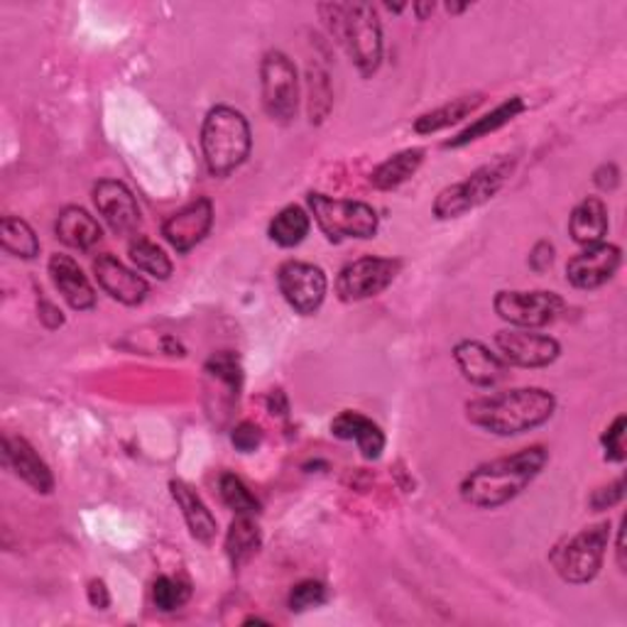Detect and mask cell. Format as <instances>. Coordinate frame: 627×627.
<instances>
[{"mask_svg": "<svg viewBox=\"0 0 627 627\" xmlns=\"http://www.w3.org/2000/svg\"><path fill=\"white\" fill-rule=\"evenodd\" d=\"M456 366H459L461 376L475 388H495L497 382L505 380L507 363L493 354L491 348L481 342H461L454 348Z\"/></svg>", "mask_w": 627, "mask_h": 627, "instance_id": "obj_16", "label": "cell"}, {"mask_svg": "<svg viewBox=\"0 0 627 627\" xmlns=\"http://www.w3.org/2000/svg\"><path fill=\"white\" fill-rule=\"evenodd\" d=\"M422 163H424V150H419V147H410V150L392 155L385 159V163L378 165L373 169V175H370V184L380 191L398 189L400 184H405L410 177L417 175Z\"/></svg>", "mask_w": 627, "mask_h": 627, "instance_id": "obj_26", "label": "cell"}, {"mask_svg": "<svg viewBox=\"0 0 627 627\" xmlns=\"http://www.w3.org/2000/svg\"><path fill=\"white\" fill-rule=\"evenodd\" d=\"M515 163L517 159L513 155H503L493 159V163L478 167L463 182L446 187L437 201H434V216L441 221L459 219L469 214V211L488 204L505 187L510 175H513Z\"/></svg>", "mask_w": 627, "mask_h": 627, "instance_id": "obj_5", "label": "cell"}, {"mask_svg": "<svg viewBox=\"0 0 627 627\" xmlns=\"http://www.w3.org/2000/svg\"><path fill=\"white\" fill-rule=\"evenodd\" d=\"M278 284L284 302L302 316H312L314 312H318V306L324 304L328 287L324 270L302 260L284 262L278 272Z\"/></svg>", "mask_w": 627, "mask_h": 627, "instance_id": "obj_11", "label": "cell"}, {"mask_svg": "<svg viewBox=\"0 0 627 627\" xmlns=\"http://www.w3.org/2000/svg\"><path fill=\"white\" fill-rule=\"evenodd\" d=\"M549 451L545 446H529L503 459L488 461L463 478L461 497L473 507L495 510L525 491L535 478L545 471Z\"/></svg>", "mask_w": 627, "mask_h": 627, "instance_id": "obj_1", "label": "cell"}, {"mask_svg": "<svg viewBox=\"0 0 627 627\" xmlns=\"http://www.w3.org/2000/svg\"><path fill=\"white\" fill-rule=\"evenodd\" d=\"M268 407L272 414H280V417H287V412H290V405H287V398L282 390H272L270 398H268Z\"/></svg>", "mask_w": 627, "mask_h": 627, "instance_id": "obj_43", "label": "cell"}, {"mask_svg": "<svg viewBox=\"0 0 627 627\" xmlns=\"http://www.w3.org/2000/svg\"><path fill=\"white\" fill-rule=\"evenodd\" d=\"M262 109L275 123H292L300 105V79L296 67L284 52H268L260 64Z\"/></svg>", "mask_w": 627, "mask_h": 627, "instance_id": "obj_8", "label": "cell"}, {"mask_svg": "<svg viewBox=\"0 0 627 627\" xmlns=\"http://www.w3.org/2000/svg\"><path fill=\"white\" fill-rule=\"evenodd\" d=\"M434 8H437L434 3H417V5H414V10H417V18H419V20H427V15L434 13Z\"/></svg>", "mask_w": 627, "mask_h": 627, "instance_id": "obj_44", "label": "cell"}, {"mask_svg": "<svg viewBox=\"0 0 627 627\" xmlns=\"http://www.w3.org/2000/svg\"><path fill=\"white\" fill-rule=\"evenodd\" d=\"M485 101L483 93H471V96H459V99H454L449 103L439 105V109H434L429 113L419 115L417 121H414V131L419 135H432V133H439L444 127H451L456 123H461L469 119V115L478 109Z\"/></svg>", "mask_w": 627, "mask_h": 627, "instance_id": "obj_25", "label": "cell"}, {"mask_svg": "<svg viewBox=\"0 0 627 627\" xmlns=\"http://www.w3.org/2000/svg\"><path fill=\"white\" fill-rule=\"evenodd\" d=\"M328 601V591L322 581H302L296 583V586L290 591V608L294 613H304L310 608H318V605H324Z\"/></svg>", "mask_w": 627, "mask_h": 627, "instance_id": "obj_34", "label": "cell"}, {"mask_svg": "<svg viewBox=\"0 0 627 627\" xmlns=\"http://www.w3.org/2000/svg\"><path fill=\"white\" fill-rule=\"evenodd\" d=\"M93 204L115 233H131L141 223V209L133 191L115 179H101L93 187Z\"/></svg>", "mask_w": 627, "mask_h": 627, "instance_id": "obj_15", "label": "cell"}, {"mask_svg": "<svg viewBox=\"0 0 627 627\" xmlns=\"http://www.w3.org/2000/svg\"><path fill=\"white\" fill-rule=\"evenodd\" d=\"M318 13L338 40L360 77H373L382 61V27L378 10L370 3H328Z\"/></svg>", "mask_w": 627, "mask_h": 627, "instance_id": "obj_3", "label": "cell"}, {"mask_svg": "<svg viewBox=\"0 0 627 627\" xmlns=\"http://www.w3.org/2000/svg\"><path fill=\"white\" fill-rule=\"evenodd\" d=\"M37 312H40V322L45 324L47 328H59V326L64 324V316H61V312L57 310L55 304L47 302V300H40V304H37Z\"/></svg>", "mask_w": 627, "mask_h": 627, "instance_id": "obj_40", "label": "cell"}, {"mask_svg": "<svg viewBox=\"0 0 627 627\" xmlns=\"http://www.w3.org/2000/svg\"><path fill=\"white\" fill-rule=\"evenodd\" d=\"M93 275L99 284L103 287V292H109L115 302H121L125 306H137L145 302L147 296V282L141 275L127 270L121 260H115L113 255H99L93 260Z\"/></svg>", "mask_w": 627, "mask_h": 627, "instance_id": "obj_17", "label": "cell"}, {"mask_svg": "<svg viewBox=\"0 0 627 627\" xmlns=\"http://www.w3.org/2000/svg\"><path fill=\"white\" fill-rule=\"evenodd\" d=\"M169 491H172L175 503L179 505V510H182L191 537L201 541V545H211V541L216 539L219 525L206 503L201 501V495L184 481H172L169 483Z\"/></svg>", "mask_w": 627, "mask_h": 627, "instance_id": "obj_21", "label": "cell"}, {"mask_svg": "<svg viewBox=\"0 0 627 627\" xmlns=\"http://www.w3.org/2000/svg\"><path fill=\"white\" fill-rule=\"evenodd\" d=\"M623 262V253L618 246L611 243H596L589 246L583 253L573 255L567 265V280L576 287V290H598L613 275L618 272Z\"/></svg>", "mask_w": 627, "mask_h": 627, "instance_id": "obj_13", "label": "cell"}, {"mask_svg": "<svg viewBox=\"0 0 627 627\" xmlns=\"http://www.w3.org/2000/svg\"><path fill=\"white\" fill-rule=\"evenodd\" d=\"M219 493L221 501L226 503L228 510H233L236 515H258L260 513V501L250 493V488L240 481L236 473H223L219 478Z\"/></svg>", "mask_w": 627, "mask_h": 627, "instance_id": "obj_31", "label": "cell"}, {"mask_svg": "<svg viewBox=\"0 0 627 627\" xmlns=\"http://www.w3.org/2000/svg\"><path fill=\"white\" fill-rule=\"evenodd\" d=\"M618 182H620V172H618V167H615V165H603L596 172V184L603 191L615 189V187H618Z\"/></svg>", "mask_w": 627, "mask_h": 627, "instance_id": "obj_42", "label": "cell"}, {"mask_svg": "<svg viewBox=\"0 0 627 627\" xmlns=\"http://www.w3.org/2000/svg\"><path fill=\"white\" fill-rule=\"evenodd\" d=\"M310 89H312V101H310V113L312 123L324 121V115L328 113V105H332V91H328V77L324 71H318L316 67L310 69Z\"/></svg>", "mask_w": 627, "mask_h": 627, "instance_id": "obj_35", "label": "cell"}, {"mask_svg": "<svg viewBox=\"0 0 627 627\" xmlns=\"http://www.w3.org/2000/svg\"><path fill=\"white\" fill-rule=\"evenodd\" d=\"M501 358L517 368H547L561 354L557 338L537 334L535 328H505L495 336Z\"/></svg>", "mask_w": 627, "mask_h": 627, "instance_id": "obj_12", "label": "cell"}, {"mask_svg": "<svg viewBox=\"0 0 627 627\" xmlns=\"http://www.w3.org/2000/svg\"><path fill=\"white\" fill-rule=\"evenodd\" d=\"M332 434L342 441H356L363 459L376 461L385 451V434L366 414L346 410L332 422Z\"/></svg>", "mask_w": 627, "mask_h": 627, "instance_id": "obj_20", "label": "cell"}, {"mask_svg": "<svg viewBox=\"0 0 627 627\" xmlns=\"http://www.w3.org/2000/svg\"><path fill=\"white\" fill-rule=\"evenodd\" d=\"M312 219L300 206H284L278 216L270 221L268 236L272 243H278L280 248H294L310 236Z\"/></svg>", "mask_w": 627, "mask_h": 627, "instance_id": "obj_28", "label": "cell"}, {"mask_svg": "<svg viewBox=\"0 0 627 627\" xmlns=\"http://www.w3.org/2000/svg\"><path fill=\"white\" fill-rule=\"evenodd\" d=\"M260 545H262V537H260V527L255 525V517L236 515L226 535V555L231 559L233 569L243 567L250 557L258 555Z\"/></svg>", "mask_w": 627, "mask_h": 627, "instance_id": "obj_27", "label": "cell"}, {"mask_svg": "<svg viewBox=\"0 0 627 627\" xmlns=\"http://www.w3.org/2000/svg\"><path fill=\"white\" fill-rule=\"evenodd\" d=\"M557 398L541 388H519L478 398L466 405V417L473 427L495 437H519L551 419Z\"/></svg>", "mask_w": 627, "mask_h": 627, "instance_id": "obj_2", "label": "cell"}, {"mask_svg": "<svg viewBox=\"0 0 627 627\" xmlns=\"http://www.w3.org/2000/svg\"><path fill=\"white\" fill-rule=\"evenodd\" d=\"M495 314L515 328H541L557 322L564 312V300L557 292H497Z\"/></svg>", "mask_w": 627, "mask_h": 627, "instance_id": "obj_9", "label": "cell"}, {"mask_svg": "<svg viewBox=\"0 0 627 627\" xmlns=\"http://www.w3.org/2000/svg\"><path fill=\"white\" fill-rule=\"evenodd\" d=\"M0 240H3V248L15 255V258L32 260L40 255V240L35 236V231L30 228V223L15 216H5L0 221Z\"/></svg>", "mask_w": 627, "mask_h": 627, "instance_id": "obj_29", "label": "cell"}, {"mask_svg": "<svg viewBox=\"0 0 627 627\" xmlns=\"http://www.w3.org/2000/svg\"><path fill=\"white\" fill-rule=\"evenodd\" d=\"M623 495H625V481L623 478H618L615 483L598 488V491L591 495V507L596 510V513H601V510H608L613 505H618L623 501Z\"/></svg>", "mask_w": 627, "mask_h": 627, "instance_id": "obj_38", "label": "cell"}, {"mask_svg": "<svg viewBox=\"0 0 627 627\" xmlns=\"http://www.w3.org/2000/svg\"><path fill=\"white\" fill-rule=\"evenodd\" d=\"M231 444L236 446L240 454H253V451L260 449L262 432L255 422H240L231 432Z\"/></svg>", "mask_w": 627, "mask_h": 627, "instance_id": "obj_37", "label": "cell"}, {"mask_svg": "<svg viewBox=\"0 0 627 627\" xmlns=\"http://www.w3.org/2000/svg\"><path fill=\"white\" fill-rule=\"evenodd\" d=\"M253 147V135L246 115L231 109V105H216L211 109L201 125V150L209 172L214 177H228L246 163Z\"/></svg>", "mask_w": 627, "mask_h": 627, "instance_id": "obj_4", "label": "cell"}, {"mask_svg": "<svg viewBox=\"0 0 627 627\" xmlns=\"http://www.w3.org/2000/svg\"><path fill=\"white\" fill-rule=\"evenodd\" d=\"M601 444L605 451V461H613V463L625 461V414H618L611 427L603 432Z\"/></svg>", "mask_w": 627, "mask_h": 627, "instance_id": "obj_36", "label": "cell"}, {"mask_svg": "<svg viewBox=\"0 0 627 627\" xmlns=\"http://www.w3.org/2000/svg\"><path fill=\"white\" fill-rule=\"evenodd\" d=\"M127 253H131L135 268L143 270L145 275H153L157 280H167L169 275H172V260H169V255L153 240L135 238Z\"/></svg>", "mask_w": 627, "mask_h": 627, "instance_id": "obj_30", "label": "cell"}, {"mask_svg": "<svg viewBox=\"0 0 627 627\" xmlns=\"http://www.w3.org/2000/svg\"><path fill=\"white\" fill-rule=\"evenodd\" d=\"M89 603L93 608L105 611L111 605V596H109V589H105L103 581H91L89 583Z\"/></svg>", "mask_w": 627, "mask_h": 627, "instance_id": "obj_41", "label": "cell"}, {"mask_svg": "<svg viewBox=\"0 0 627 627\" xmlns=\"http://www.w3.org/2000/svg\"><path fill=\"white\" fill-rule=\"evenodd\" d=\"M3 461L13 469L20 481L27 483L32 491L49 495L55 491V475L49 466L40 459V454L32 449V444L23 437H5L3 439Z\"/></svg>", "mask_w": 627, "mask_h": 627, "instance_id": "obj_18", "label": "cell"}, {"mask_svg": "<svg viewBox=\"0 0 627 627\" xmlns=\"http://www.w3.org/2000/svg\"><path fill=\"white\" fill-rule=\"evenodd\" d=\"M211 226H214V204L201 197L163 223V236L177 253H189L209 236Z\"/></svg>", "mask_w": 627, "mask_h": 627, "instance_id": "obj_14", "label": "cell"}, {"mask_svg": "<svg viewBox=\"0 0 627 627\" xmlns=\"http://www.w3.org/2000/svg\"><path fill=\"white\" fill-rule=\"evenodd\" d=\"M569 233L573 240L586 248L603 243V236L608 233V209L603 201L596 197L583 199L569 219Z\"/></svg>", "mask_w": 627, "mask_h": 627, "instance_id": "obj_23", "label": "cell"}, {"mask_svg": "<svg viewBox=\"0 0 627 627\" xmlns=\"http://www.w3.org/2000/svg\"><path fill=\"white\" fill-rule=\"evenodd\" d=\"M466 8H469V3H466V5H456V3H449V5H446V10H449V13H463Z\"/></svg>", "mask_w": 627, "mask_h": 627, "instance_id": "obj_45", "label": "cell"}, {"mask_svg": "<svg viewBox=\"0 0 627 627\" xmlns=\"http://www.w3.org/2000/svg\"><path fill=\"white\" fill-rule=\"evenodd\" d=\"M206 376L211 380L221 382V385H226L233 398H238V390L243 385V370H240L236 354H231V350H221V354L211 356L206 363Z\"/></svg>", "mask_w": 627, "mask_h": 627, "instance_id": "obj_32", "label": "cell"}, {"mask_svg": "<svg viewBox=\"0 0 627 627\" xmlns=\"http://www.w3.org/2000/svg\"><path fill=\"white\" fill-rule=\"evenodd\" d=\"M611 539V523H598L586 529H581L579 535H573L569 541H564L555 555H551V564H555L557 573L567 583L581 586L598 576L603 567L605 549H608Z\"/></svg>", "mask_w": 627, "mask_h": 627, "instance_id": "obj_7", "label": "cell"}, {"mask_svg": "<svg viewBox=\"0 0 627 627\" xmlns=\"http://www.w3.org/2000/svg\"><path fill=\"white\" fill-rule=\"evenodd\" d=\"M191 598L189 583L169 576H159L153 586V601L155 608L163 613H175L179 608H184Z\"/></svg>", "mask_w": 627, "mask_h": 627, "instance_id": "obj_33", "label": "cell"}, {"mask_svg": "<svg viewBox=\"0 0 627 627\" xmlns=\"http://www.w3.org/2000/svg\"><path fill=\"white\" fill-rule=\"evenodd\" d=\"M400 262L390 258H360L356 262L346 265L336 280V294L342 302H360L370 300V296H378L380 292H385L392 284V280L398 278Z\"/></svg>", "mask_w": 627, "mask_h": 627, "instance_id": "obj_10", "label": "cell"}, {"mask_svg": "<svg viewBox=\"0 0 627 627\" xmlns=\"http://www.w3.org/2000/svg\"><path fill=\"white\" fill-rule=\"evenodd\" d=\"M551 262H555V246H551V243H547V240L537 243L533 253H529V268L541 275L551 268Z\"/></svg>", "mask_w": 627, "mask_h": 627, "instance_id": "obj_39", "label": "cell"}, {"mask_svg": "<svg viewBox=\"0 0 627 627\" xmlns=\"http://www.w3.org/2000/svg\"><path fill=\"white\" fill-rule=\"evenodd\" d=\"M55 233L64 246H69L74 250H83V253L91 250L103 236L99 221H96L89 211H83L79 206H67L61 211L57 219Z\"/></svg>", "mask_w": 627, "mask_h": 627, "instance_id": "obj_22", "label": "cell"}, {"mask_svg": "<svg viewBox=\"0 0 627 627\" xmlns=\"http://www.w3.org/2000/svg\"><path fill=\"white\" fill-rule=\"evenodd\" d=\"M49 278L55 282L57 292L64 296L71 310L91 312L96 306V292L87 275L71 260L69 255H52L49 258Z\"/></svg>", "mask_w": 627, "mask_h": 627, "instance_id": "obj_19", "label": "cell"}, {"mask_svg": "<svg viewBox=\"0 0 627 627\" xmlns=\"http://www.w3.org/2000/svg\"><path fill=\"white\" fill-rule=\"evenodd\" d=\"M310 209L316 226L332 243H342L348 238L368 240L378 233V214L373 206L363 201L332 199L326 194H310Z\"/></svg>", "mask_w": 627, "mask_h": 627, "instance_id": "obj_6", "label": "cell"}, {"mask_svg": "<svg viewBox=\"0 0 627 627\" xmlns=\"http://www.w3.org/2000/svg\"><path fill=\"white\" fill-rule=\"evenodd\" d=\"M523 111H525L523 96H513V99H507L501 105H495L491 113H485L483 119H478L475 123H471L469 127H466V131H461L459 135L451 137V141H446L444 147H451V150H456V147H463V145H471L475 141H481V137L501 131L503 125H507L510 121L517 119V115Z\"/></svg>", "mask_w": 627, "mask_h": 627, "instance_id": "obj_24", "label": "cell"}]
</instances>
